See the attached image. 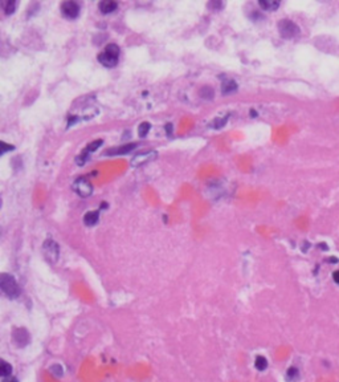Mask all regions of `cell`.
<instances>
[{"mask_svg": "<svg viewBox=\"0 0 339 382\" xmlns=\"http://www.w3.org/2000/svg\"><path fill=\"white\" fill-rule=\"evenodd\" d=\"M88 157H89V153L86 152V150H84V152L81 153V154L76 158V163L79 165V166H82V165L85 163V162L88 161Z\"/></svg>", "mask_w": 339, "mask_h": 382, "instance_id": "cell-19", "label": "cell"}, {"mask_svg": "<svg viewBox=\"0 0 339 382\" xmlns=\"http://www.w3.org/2000/svg\"><path fill=\"white\" fill-rule=\"evenodd\" d=\"M254 367H256V369L257 370H260V372H264V370L268 368L267 358L262 356H257V358H256V361H254Z\"/></svg>", "mask_w": 339, "mask_h": 382, "instance_id": "cell-16", "label": "cell"}, {"mask_svg": "<svg viewBox=\"0 0 339 382\" xmlns=\"http://www.w3.org/2000/svg\"><path fill=\"white\" fill-rule=\"evenodd\" d=\"M3 382H19L17 378L15 377H7V378H3Z\"/></svg>", "mask_w": 339, "mask_h": 382, "instance_id": "cell-23", "label": "cell"}, {"mask_svg": "<svg viewBox=\"0 0 339 382\" xmlns=\"http://www.w3.org/2000/svg\"><path fill=\"white\" fill-rule=\"evenodd\" d=\"M102 143H104V141H102V139L91 141L90 143H88V146H86V149H85V150H86L88 153H93V152H96V150H97L100 146H102Z\"/></svg>", "mask_w": 339, "mask_h": 382, "instance_id": "cell-18", "label": "cell"}, {"mask_svg": "<svg viewBox=\"0 0 339 382\" xmlns=\"http://www.w3.org/2000/svg\"><path fill=\"white\" fill-rule=\"evenodd\" d=\"M16 2L15 0H8V2H4L2 6H3V10L6 12V15H12L16 10Z\"/></svg>", "mask_w": 339, "mask_h": 382, "instance_id": "cell-15", "label": "cell"}, {"mask_svg": "<svg viewBox=\"0 0 339 382\" xmlns=\"http://www.w3.org/2000/svg\"><path fill=\"white\" fill-rule=\"evenodd\" d=\"M43 252H44L45 259L49 263L54 264L59 259V253H60V248H59V244L52 239H47L43 244Z\"/></svg>", "mask_w": 339, "mask_h": 382, "instance_id": "cell-4", "label": "cell"}, {"mask_svg": "<svg viewBox=\"0 0 339 382\" xmlns=\"http://www.w3.org/2000/svg\"><path fill=\"white\" fill-rule=\"evenodd\" d=\"M118 57H120V47L117 44H109L98 54V61L106 68H114L118 64Z\"/></svg>", "mask_w": 339, "mask_h": 382, "instance_id": "cell-1", "label": "cell"}, {"mask_svg": "<svg viewBox=\"0 0 339 382\" xmlns=\"http://www.w3.org/2000/svg\"><path fill=\"white\" fill-rule=\"evenodd\" d=\"M2 148H3V150H2V154H4L6 152H8V150H13V146L12 145H7L6 142H2Z\"/></svg>", "mask_w": 339, "mask_h": 382, "instance_id": "cell-21", "label": "cell"}, {"mask_svg": "<svg viewBox=\"0 0 339 382\" xmlns=\"http://www.w3.org/2000/svg\"><path fill=\"white\" fill-rule=\"evenodd\" d=\"M98 8H100L101 12L107 15V13H111L114 12V11H117L118 4H117L116 2H113V0H102V2L98 4Z\"/></svg>", "mask_w": 339, "mask_h": 382, "instance_id": "cell-10", "label": "cell"}, {"mask_svg": "<svg viewBox=\"0 0 339 382\" xmlns=\"http://www.w3.org/2000/svg\"><path fill=\"white\" fill-rule=\"evenodd\" d=\"M236 88H237V85H236V82L233 81V80H227V81L223 84L221 92H223V95H228V93L236 90Z\"/></svg>", "mask_w": 339, "mask_h": 382, "instance_id": "cell-14", "label": "cell"}, {"mask_svg": "<svg viewBox=\"0 0 339 382\" xmlns=\"http://www.w3.org/2000/svg\"><path fill=\"white\" fill-rule=\"evenodd\" d=\"M224 4L221 3V2H212V3H208V7L210 8H216V10H219V8H221Z\"/></svg>", "mask_w": 339, "mask_h": 382, "instance_id": "cell-20", "label": "cell"}, {"mask_svg": "<svg viewBox=\"0 0 339 382\" xmlns=\"http://www.w3.org/2000/svg\"><path fill=\"white\" fill-rule=\"evenodd\" d=\"M98 219H100V211H89L85 214L84 223L90 227V226H96L98 223Z\"/></svg>", "mask_w": 339, "mask_h": 382, "instance_id": "cell-11", "label": "cell"}, {"mask_svg": "<svg viewBox=\"0 0 339 382\" xmlns=\"http://www.w3.org/2000/svg\"><path fill=\"white\" fill-rule=\"evenodd\" d=\"M157 157H158L157 150H148V152L139 153V154L133 157L130 165H131V168H141V166H143V165L157 159Z\"/></svg>", "mask_w": 339, "mask_h": 382, "instance_id": "cell-6", "label": "cell"}, {"mask_svg": "<svg viewBox=\"0 0 339 382\" xmlns=\"http://www.w3.org/2000/svg\"><path fill=\"white\" fill-rule=\"evenodd\" d=\"M13 340L17 342V345H20V347H24V345L28 344V341H29L28 332L25 331L24 328L16 329V331L13 332Z\"/></svg>", "mask_w": 339, "mask_h": 382, "instance_id": "cell-9", "label": "cell"}, {"mask_svg": "<svg viewBox=\"0 0 339 382\" xmlns=\"http://www.w3.org/2000/svg\"><path fill=\"white\" fill-rule=\"evenodd\" d=\"M333 280L339 284V269H338V271L333 272Z\"/></svg>", "mask_w": 339, "mask_h": 382, "instance_id": "cell-22", "label": "cell"}, {"mask_svg": "<svg viewBox=\"0 0 339 382\" xmlns=\"http://www.w3.org/2000/svg\"><path fill=\"white\" fill-rule=\"evenodd\" d=\"M61 15L65 19H76L80 15V4L76 2H64L61 4Z\"/></svg>", "mask_w": 339, "mask_h": 382, "instance_id": "cell-7", "label": "cell"}, {"mask_svg": "<svg viewBox=\"0 0 339 382\" xmlns=\"http://www.w3.org/2000/svg\"><path fill=\"white\" fill-rule=\"evenodd\" d=\"M258 6L264 11H276L279 7V2H274V0H260Z\"/></svg>", "mask_w": 339, "mask_h": 382, "instance_id": "cell-12", "label": "cell"}, {"mask_svg": "<svg viewBox=\"0 0 339 382\" xmlns=\"http://www.w3.org/2000/svg\"><path fill=\"white\" fill-rule=\"evenodd\" d=\"M0 288L3 290V294H6L10 299H16L20 296V288L12 275L3 274L0 276Z\"/></svg>", "mask_w": 339, "mask_h": 382, "instance_id": "cell-2", "label": "cell"}, {"mask_svg": "<svg viewBox=\"0 0 339 382\" xmlns=\"http://www.w3.org/2000/svg\"><path fill=\"white\" fill-rule=\"evenodd\" d=\"M151 129V125L148 122H142L141 125L138 126V136L141 137V138H145L146 136H147V133L150 132Z\"/></svg>", "mask_w": 339, "mask_h": 382, "instance_id": "cell-17", "label": "cell"}, {"mask_svg": "<svg viewBox=\"0 0 339 382\" xmlns=\"http://www.w3.org/2000/svg\"><path fill=\"white\" fill-rule=\"evenodd\" d=\"M278 31H279V35L282 36L284 39H293L299 33L298 26H297L294 22L288 20V19L279 20Z\"/></svg>", "mask_w": 339, "mask_h": 382, "instance_id": "cell-3", "label": "cell"}, {"mask_svg": "<svg viewBox=\"0 0 339 382\" xmlns=\"http://www.w3.org/2000/svg\"><path fill=\"white\" fill-rule=\"evenodd\" d=\"M11 373H12V367L6 361H2V363H0V376L3 378H7V377H11Z\"/></svg>", "mask_w": 339, "mask_h": 382, "instance_id": "cell-13", "label": "cell"}, {"mask_svg": "<svg viewBox=\"0 0 339 382\" xmlns=\"http://www.w3.org/2000/svg\"><path fill=\"white\" fill-rule=\"evenodd\" d=\"M135 148H138V143H129V145H123L120 148H111L107 150L106 155H122L127 154V153L133 152Z\"/></svg>", "mask_w": 339, "mask_h": 382, "instance_id": "cell-8", "label": "cell"}, {"mask_svg": "<svg viewBox=\"0 0 339 382\" xmlns=\"http://www.w3.org/2000/svg\"><path fill=\"white\" fill-rule=\"evenodd\" d=\"M73 190L81 198H88V196H90L93 194V185L86 178H79L73 184Z\"/></svg>", "mask_w": 339, "mask_h": 382, "instance_id": "cell-5", "label": "cell"}]
</instances>
